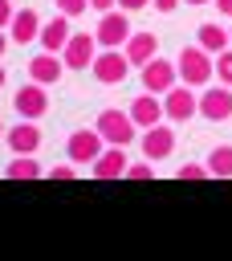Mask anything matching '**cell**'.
<instances>
[{
    "label": "cell",
    "mask_w": 232,
    "mask_h": 261,
    "mask_svg": "<svg viewBox=\"0 0 232 261\" xmlns=\"http://www.w3.org/2000/svg\"><path fill=\"white\" fill-rule=\"evenodd\" d=\"M175 69H179V82H183V86L204 90V86L216 77V57H212L208 49H199V45H187V49L175 57Z\"/></svg>",
    "instance_id": "obj_1"
},
{
    "label": "cell",
    "mask_w": 232,
    "mask_h": 261,
    "mask_svg": "<svg viewBox=\"0 0 232 261\" xmlns=\"http://www.w3.org/2000/svg\"><path fill=\"white\" fill-rule=\"evenodd\" d=\"M195 110H199V90H195V86L175 82V86L163 94V114H167V122H187Z\"/></svg>",
    "instance_id": "obj_2"
},
{
    "label": "cell",
    "mask_w": 232,
    "mask_h": 261,
    "mask_svg": "<svg viewBox=\"0 0 232 261\" xmlns=\"http://www.w3.org/2000/svg\"><path fill=\"white\" fill-rule=\"evenodd\" d=\"M94 37H98L102 49H122L126 37H130V16H126V8H110V12H102Z\"/></svg>",
    "instance_id": "obj_3"
},
{
    "label": "cell",
    "mask_w": 232,
    "mask_h": 261,
    "mask_svg": "<svg viewBox=\"0 0 232 261\" xmlns=\"http://www.w3.org/2000/svg\"><path fill=\"white\" fill-rule=\"evenodd\" d=\"M98 135L106 143H114V147L134 143V118H130V110H102L98 114Z\"/></svg>",
    "instance_id": "obj_4"
},
{
    "label": "cell",
    "mask_w": 232,
    "mask_h": 261,
    "mask_svg": "<svg viewBox=\"0 0 232 261\" xmlns=\"http://www.w3.org/2000/svg\"><path fill=\"white\" fill-rule=\"evenodd\" d=\"M94 57H98V37H94V33H69V41H65V49H61L65 69H90Z\"/></svg>",
    "instance_id": "obj_5"
},
{
    "label": "cell",
    "mask_w": 232,
    "mask_h": 261,
    "mask_svg": "<svg viewBox=\"0 0 232 261\" xmlns=\"http://www.w3.org/2000/svg\"><path fill=\"white\" fill-rule=\"evenodd\" d=\"M90 69H94V77H98L102 86H118V82L130 73V57H126L122 49H102Z\"/></svg>",
    "instance_id": "obj_6"
},
{
    "label": "cell",
    "mask_w": 232,
    "mask_h": 261,
    "mask_svg": "<svg viewBox=\"0 0 232 261\" xmlns=\"http://www.w3.org/2000/svg\"><path fill=\"white\" fill-rule=\"evenodd\" d=\"M102 135H98V126L90 130V126H81V130H73L69 139H65V155H69V163H94L98 155H102Z\"/></svg>",
    "instance_id": "obj_7"
},
{
    "label": "cell",
    "mask_w": 232,
    "mask_h": 261,
    "mask_svg": "<svg viewBox=\"0 0 232 261\" xmlns=\"http://www.w3.org/2000/svg\"><path fill=\"white\" fill-rule=\"evenodd\" d=\"M199 114L208 118V122H224V118H232V86H204L199 90Z\"/></svg>",
    "instance_id": "obj_8"
},
{
    "label": "cell",
    "mask_w": 232,
    "mask_h": 261,
    "mask_svg": "<svg viewBox=\"0 0 232 261\" xmlns=\"http://www.w3.org/2000/svg\"><path fill=\"white\" fill-rule=\"evenodd\" d=\"M175 82H179L175 61H167V57H159V53H155V57L142 65V90H151V94H167Z\"/></svg>",
    "instance_id": "obj_9"
},
{
    "label": "cell",
    "mask_w": 232,
    "mask_h": 261,
    "mask_svg": "<svg viewBox=\"0 0 232 261\" xmlns=\"http://www.w3.org/2000/svg\"><path fill=\"white\" fill-rule=\"evenodd\" d=\"M4 139H8L12 155H37V151H41V143H45V135H41L37 118H20L16 126H8V130H4Z\"/></svg>",
    "instance_id": "obj_10"
},
{
    "label": "cell",
    "mask_w": 232,
    "mask_h": 261,
    "mask_svg": "<svg viewBox=\"0 0 232 261\" xmlns=\"http://www.w3.org/2000/svg\"><path fill=\"white\" fill-rule=\"evenodd\" d=\"M12 106H16L20 118H41V114L49 110V94H45L41 82H28V86H20V90L12 94Z\"/></svg>",
    "instance_id": "obj_11"
},
{
    "label": "cell",
    "mask_w": 232,
    "mask_h": 261,
    "mask_svg": "<svg viewBox=\"0 0 232 261\" xmlns=\"http://www.w3.org/2000/svg\"><path fill=\"white\" fill-rule=\"evenodd\" d=\"M175 151V130L171 126H163V122H155V126H147L142 130V159H167Z\"/></svg>",
    "instance_id": "obj_12"
},
{
    "label": "cell",
    "mask_w": 232,
    "mask_h": 261,
    "mask_svg": "<svg viewBox=\"0 0 232 261\" xmlns=\"http://www.w3.org/2000/svg\"><path fill=\"white\" fill-rule=\"evenodd\" d=\"M130 118H134V126H155V122H163L167 114H163V94H151V90H142L134 102H130Z\"/></svg>",
    "instance_id": "obj_13"
},
{
    "label": "cell",
    "mask_w": 232,
    "mask_h": 261,
    "mask_svg": "<svg viewBox=\"0 0 232 261\" xmlns=\"http://www.w3.org/2000/svg\"><path fill=\"white\" fill-rule=\"evenodd\" d=\"M61 73H65V61H61V53H49V49H41V53L28 61V77H33V82H41V86H53V82H61Z\"/></svg>",
    "instance_id": "obj_14"
},
{
    "label": "cell",
    "mask_w": 232,
    "mask_h": 261,
    "mask_svg": "<svg viewBox=\"0 0 232 261\" xmlns=\"http://www.w3.org/2000/svg\"><path fill=\"white\" fill-rule=\"evenodd\" d=\"M122 53L130 57V65H134V69H142V65L159 53V37H155V33H130V37H126V45H122Z\"/></svg>",
    "instance_id": "obj_15"
},
{
    "label": "cell",
    "mask_w": 232,
    "mask_h": 261,
    "mask_svg": "<svg viewBox=\"0 0 232 261\" xmlns=\"http://www.w3.org/2000/svg\"><path fill=\"white\" fill-rule=\"evenodd\" d=\"M126 163H130V159H126V151L110 143V151H102L90 167H94V179H122V175H126Z\"/></svg>",
    "instance_id": "obj_16"
},
{
    "label": "cell",
    "mask_w": 232,
    "mask_h": 261,
    "mask_svg": "<svg viewBox=\"0 0 232 261\" xmlns=\"http://www.w3.org/2000/svg\"><path fill=\"white\" fill-rule=\"evenodd\" d=\"M8 37H12V45H28V41H37V37H41L37 8H16L12 24H8Z\"/></svg>",
    "instance_id": "obj_17"
},
{
    "label": "cell",
    "mask_w": 232,
    "mask_h": 261,
    "mask_svg": "<svg viewBox=\"0 0 232 261\" xmlns=\"http://www.w3.org/2000/svg\"><path fill=\"white\" fill-rule=\"evenodd\" d=\"M65 41H69V16H65V12L41 24V49H49V53H61V49H65Z\"/></svg>",
    "instance_id": "obj_18"
},
{
    "label": "cell",
    "mask_w": 232,
    "mask_h": 261,
    "mask_svg": "<svg viewBox=\"0 0 232 261\" xmlns=\"http://www.w3.org/2000/svg\"><path fill=\"white\" fill-rule=\"evenodd\" d=\"M195 37H199V49H208L212 57H216L220 49H228V45H232V33H228V29H220V24H199V33H195Z\"/></svg>",
    "instance_id": "obj_19"
},
{
    "label": "cell",
    "mask_w": 232,
    "mask_h": 261,
    "mask_svg": "<svg viewBox=\"0 0 232 261\" xmlns=\"http://www.w3.org/2000/svg\"><path fill=\"white\" fill-rule=\"evenodd\" d=\"M4 175L8 179H37L41 175V163H37V155H12V163L4 167Z\"/></svg>",
    "instance_id": "obj_20"
},
{
    "label": "cell",
    "mask_w": 232,
    "mask_h": 261,
    "mask_svg": "<svg viewBox=\"0 0 232 261\" xmlns=\"http://www.w3.org/2000/svg\"><path fill=\"white\" fill-rule=\"evenodd\" d=\"M204 163H208V171H212L216 179H232V147H216Z\"/></svg>",
    "instance_id": "obj_21"
},
{
    "label": "cell",
    "mask_w": 232,
    "mask_h": 261,
    "mask_svg": "<svg viewBox=\"0 0 232 261\" xmlns=\"http://www.w3.org/2000/svg\"><path fill=\"white\" fill-rule=\"evenodd\" d=\"M216 77H220L224 86H232V45L216 53Z\"/></svg>",
    "instance_id": "obj_22"
},
{
    "label": "cell",
    "mask_w": 232,
    "mask_h": 261,
    "mask_svg": "<svg viewBox=\"0 0 232 261\" xmlns=\"http://www.w3.org/2000/svg\"><path fill=\"white\" fill-rule=\"evenodd\" d=\"M122 179H155L151 159H142V163H126V175H122Z\"/></svg>",
    "instance_id": "obj_23"
},
{
    "label": "cell",
    "mask_w": 232,
    "mask_h": 261,
    "mask_svg": "<svg viewBox=\"0 0 232 261\" xmlns=\"http://www.w3.org/2000/svg\"><path fill=\"white\" fill-rule=\"evenodd\" d=\"M175 175H179V179H208L212 171H208V163H204V167H199V163H183Z\"/></svg>",
    "instance_id": "obj_24"
},
{
    "label": "cell",
    "mask_w": 232,
    "mask_h": 261,
    "mask_svg": "<svg viewBox=\"0 0 232 261\" xmlns=\"http://www.w3.org/2000/svg\"><path fill=\"white\" fill-rule=\"evenodd\" d=\"M57 4V12H65V16H81L85 8H90V0H53Z\"/></svg>",
    "instance_id": "obj_25"
},
{
    "label": "cell",
    "mask_w": 232,
    "mask_h": 261,
    "mask_svg": "<svg viewBox=\"0 0 232 261\" xmlns=\"http://www.w3.org/2000/svg\"><path fill=\"white\" fill-rule=\"evenodd\" d=\"M49 179H69V184H73V179H77V167H69V163H65V167H49Z\"/></svg>",
    "instance_id": "obj_26"
},
{
    "label": "cell",
    "mask_w": 232,
    "mask_h": 261,
    "mask_svg": "<svg viewBox=\"0 0 232 261\" xmlns=\"http://www.w3.org/2000/svg\"><path fill=\"white\" fill-rule=\"evenodd\" d=\"M12 16H16L12 0H0V29H8V24H12Z\"/></svg>",
    "instance_id": "obj_27"
},
{
    "label": "cell",
    "mask_w": 232,
    "mask_h": 261,
    "mask_svg": "<svg viewBox=\"0 0 232 261\" xmlns=\"http://www.w3.org/2000/svg\"><path fill=\"white\" fill-rule=\"evenodd\" d=\"M90 8L102 16V12H110V8H118V0H90Z\"/></svg>",
    "instance_id": "obj_28"
},
{
    "label": "cell",
    "mask_w": 232,
    "mask_h": 261,
    "mask_svg": "<svg viewBox=\"0 0 232 261\" xmlns=\"http://www.w3.org/2000/svg\"><path fill=\"white\" fill-rule=\"evenodd\" d=\"M151 0H118V8H126V12H138V8H147Z\"/></svg>",
    "instance_id": "obj_29"
},
{
    "label": "cell",
    "mask_w": 232,
    "mask_h": 261,
    "mask_svg": "<svg viewBox=\"0 0 232 261\" xmlns=\"http://www.w3.org/2000/svg\"><path fill=\"white\" fill-rule=\"evenodd\" d=\"M183 0H151V8H159V12H171V8H179Z\"/></svg>",
    "instance_id": "obj_30"
},
{
    "label": "cell",
    "mask_w": 232,
    "mask_h": 261,
    "mask_svg": "<svg viewBox=\"0 0 232 261\" xmlns=\"http://www.w3.org/2000/svg\"><path fill=\"white\" fill-rule=\"evenodd\" d=\"M212 8H216L220 16H232V0H212Z\"/></svg>",
    "instance_id": "obj_31"
},
{
    "label": "cell",
    "mask_w": 232,
    "mask_h": 261,
    "mask_svg": "<svg viewBox=\"0 0 232 261\" xmlns=\"http://www.w3.org/2000/svg\"><path fill=\"white\" fill-rule=\"evenodd\" d=\"M8 41H12V37H4V29H0V57H4V49H8Z\"/></svg>",
    "instance_id": "obj_32"
},
{
    "label": "cell",
    "mask_w": 232,
    "mask_h": 261,
    "mask_svg": "<svg viewBox=\"0 0 232 261\" xmlns=\"http://www.w3.org/2000/svg\"><path fill=\"white\" fill-rule=\"evenodd\" d=\"M4 77H8V69H4V65H0V90H4Z\"/></svg>",
    "instance_id": "obj_33"
},
{
    "label": "cell",
    "mask_w": 232,
    "mask_h": 261,
    "mask_svg": "<svg viewBox=\"0 0 232 261\" xmlns=\"http://www.w3.org/2000/svg\"><path fill=\"white\" fill-rule=\"evenodd\" d=\"M183 4H212V0H183Z\"/></svg>",
    "instance_id": "obj_34"
},
{
    "label": "cell",
    "mask_w": 232,
    "mask_h": 261,
    "mask_svg": "<svg viewBox=\"0 0 232 261\" xmlns=\"http://www.w3.org/2000/svg\"><path fill=\"white\" fill-rule=\"evenodd\" d=\"M0 139H4V122H0Z\"/></svg>",
    "instance_id": "obj_35"
}]
</instances>
